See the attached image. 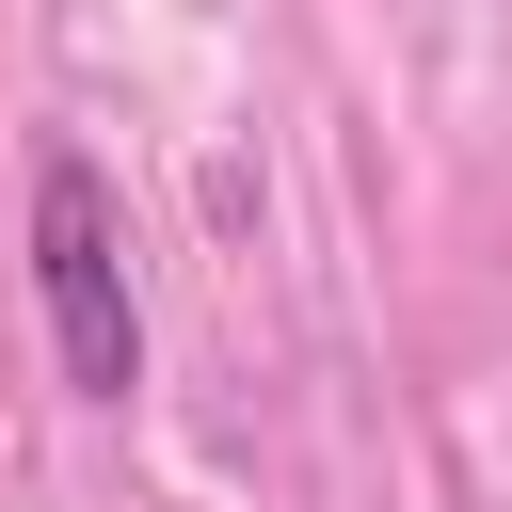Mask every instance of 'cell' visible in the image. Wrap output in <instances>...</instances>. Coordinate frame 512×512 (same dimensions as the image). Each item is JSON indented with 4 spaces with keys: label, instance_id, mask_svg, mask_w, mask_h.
<instances>
[{
    "label": "cell",
    "instance_id": "obj_1",
    "mask_svg": "<svg viewBox=\"0 0 512 512\" xmlns=\"http://www.w3.org/2000/svg\"><path fill=\"white\" fill-rule=\"evenodd\" d=\"M32 288H48L64 384L80 400H128L144 384V320H128V224H112V176L96 160H48L32 176Z\"/></svg>",
    "mask_w": 512,
    "mask_h": 512
}]
</instances>
